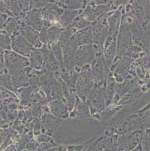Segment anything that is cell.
Here are the masks:
<instances>
[{"instance_id": "obj_2", "label": "cell", "mask_w": 150, "mask_h": 151, "mask_svg": "<svg viewBox=\"0 0 150 151\" xmlns=\"http://www.w3.org/2000/svg\"><path fill=\"white\" fill-rule=\"evenodd\" d=\"M13 47H14V50H16V51L19 52L20 53L25 56L29 55L31 50V45L25 40V38L21 37L19 35H18L14 38Z\"/></svg>"}, {"instance_id": "obj_8", "label": "cell", "mask_w": 150, "mask_h": 151, "mask_svg": "<svg viewBox=\"0 0 150 151\" xmlns=\"http://www.w3.org/2000/svg\"><path fill=\"white\" fill-rule=\"evenodd\" d=\"M31 62H34V63L40 64L42 62V56L39 51H34L31 53Z\"/></svg>"}, {"instance_id": "obj_5", "label": "cell", "mask_w": 150, "mask_h": 151, "mask_svg": "<svg viewBox=\"0 0 150 151\" xmlns=\"http://www.w3.org/2000/svg\"><path fill=\"white\" fill-rule=\"evenodd\" d=\"M76 15V12H67L66 13L61 16V20H62V23L64 24H67L71 23V20L74 18V17Z\"/></svg>"}, {"instance_id": "obj_6", "label": "cell", "mask_w": 150, "mask_h": 151, "mask_svg": "<svg viewBox=\"0 0 150 151\" xmlns=\"http://www.w3.org/2000/svg\"><path fill=\"white\" fill-rule=\"evenodd\" d=\"M73 32H74V30L69 29L64 32L62 34L61 33L59 37V41H61V43H63V44H65V43L67 42V40H68L69 38L70 37L71 35L73 34Z\"/></svg>"}, {"instance_id": "obj_7", "label": "cell", "mask_w": 150, "mask_h": 151, "mask_svg": "<svg viewBox=\"0 0 150 151\" xmlns=\"http://www.w3.org/2000/svg\"><path fill=\"white\" fill-rule=\"evenodd\" d=\"M61 29H59L58 27H52L50 29H48V39H50V40H53L54 39H55V37L59 35Z\"/></svg>"}, {"instance_id": "obj_4", "label": "cell", "mask_w": 150, "mask_h": 151, "mask_svg": "<svg viewBox=\"0 0 150 151\" xmlns=\"http://www.w3.org/2000/svg\"><path fill=\"white\" fill-rule=\"evenodd\" d=\"M22 32L25 35L30 41L35 43L37 46V35L32 28L28 27V26H24L22 28Z\"/></svg>"}, {"instance_id": "obj_3", "label": "cell", "mask_w": 150, "mask_h": 151, "mask_svg": "<svg viewBox=\"0 0 150 151\" xmlns=\"http://www.w3.org/2000/svg\"><path fill=\"white\" fill-rule=\"evenodd\" d=\"M39 17L40 16H39V12L38 11H32L27 15V20L33 27H36V29H40L42 25V22Z\"/></svg>"}, {"instance_id": "obj_1", "label": "cell", "mask_w": 150, "mask_h": 151, "mask_svg": "<svg viewBox=\"0 0 150 151\" xmlns=\"http://www.w3.org/2000/svg\"><path fill=\"white\" fill-rule=\"evenodd\" d=\"M95 48L91 45H85L78 49L75 55L74 62L77 64H84L94 59L95 55Z\"/></svg>"}]
</instances>
